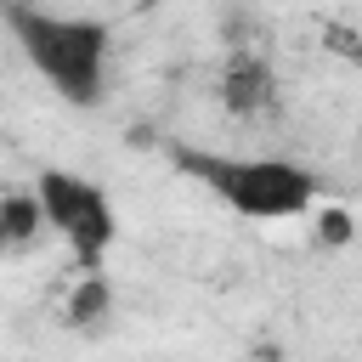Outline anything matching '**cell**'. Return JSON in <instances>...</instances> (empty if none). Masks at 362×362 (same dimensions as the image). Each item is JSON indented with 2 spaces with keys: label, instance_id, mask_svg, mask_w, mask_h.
Segmentation results:
<instances>
[{
  "label": "cell",
  "instance_id": "3957f363",
  "mask_svg": "<svg viewBox=\"0 0 362 362\" xmlns=\"http://www.w3.org/2000/svg\"><path fill=\"white\" fill-rule=\"evenodd\" d=\"M34 198H40L45 232L74 255V266L79 272H102L107 249L119 243V209H113L107 187L90 181V175H79V170L45 164L34 175Z\"/></svg>",
  "mask_w": 362,
  "mask_h": 362
},
{
  "label": "cell",
  "instance_id": "8992f818",
  "mask_svg": "<svg viewBox=\"0 0 362 362\" xmlns=\"http://www.w3.org/2000/svg\"><path fill=\"white\" fill-rule=\"evenodd\" d=\"M107 311H113L107 277H102V272H79V283H74V294H68V322H74V328H90V322H102Z\"/></svg>",
  "mask_w": 362,
  "mask_h": 362
},
{
  "label": "cell",
  "instance_id": "6da1fadb",
  "mask_svg": "<svg viewBox=\"0 0 362 362\" xmlns=\"http://www.w3.org/2000/svg\"><path fill=\"white\" fill-rule=\"evenodd\" d=\"M0 23L11 28L23 62L68 102V107H96L107 96V68H113V28L102 17L79 11H51L45 0H6Z\"/></svg>",
  "mask_w": 362,
  "mask_h": 362
},
{
  "label": "cell",
  "instance_id": "5b68a950",
  "mask_svg": "<svg viewBox=\"0 0 362 362\" xmlns=\"http://www.w3.org/2000/svg\"><path fill=\"white\" fill-rule=\"evenodd\" d=\"M40 232H45V221H40V198H34V187H28V192H0V255L28 249Z\"/></svg>",
  "mask_w": 362,
  "mask_h": 362
},
{
  "label": "cell",
  "instance_id": "7a4b0ae2",
  "mask_svg": "<svg viewBox=\"0 0 362 362\" xmlns=\"http://www.w3.org/2000/svg\"><path fill=\"white\" fill-rule=\"evenodd\" d=\"M187 181H198L215 204L243 221H300L322 204L317 170L283 153H215V147H175L170 153Z\"/></svg>",
  "mask_w": 362,
  "mask_h": 362
},
{
  "label": "cell",
  "instance_id": "277c9868",
  "mask_svg": "<svg viewBox=\"0 0 362 362\" xmlns=\"http://www.w3.org/2000/svg\"><path fill=\"white\" fill-rule=\"evenodd\" d=\"M272 96H277V74H272V62L255 57V51H238V57L226 62V74H221V102H226V113L255 119V113L272 107Z\"/></svg>",
  "mask_w": 362,
  "mask_h": 362
}]
</instances>
